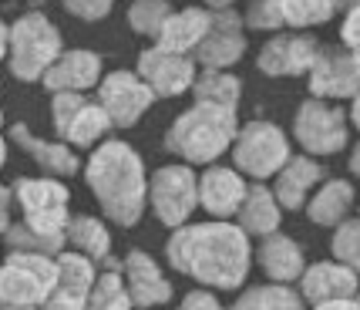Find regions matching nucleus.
I'll return each mask as SVG.
<instances>
[{"label": "nucleus", "mask_w": 360, "mask_h": 310, "mask_svg": "<svg viewBox=\"0 0 360 310\" xmlns=\"http://www.w3.org/2000/svg\"><path fill=\"white\" fill-rule=\"evenodd\" d=\"M347 169H350V172H354V175L360 179V142L354 145V149H350V159H347Z\"/></svg>", "instance_id": "nucleus-42"}, {"label": "nucleus", "mask_w": 360, "mask_h": 310, "mask_svg": "<svg viewBox=\"0 0 360 310\" xmlns=\"http://www.w3.org/2000/svg\"><path fill=\"white\" fill-rule=\"evenodd\" d=\"M320 44L316 37H303V34H280V37H269L263 51H259V71L269 78H300L310 75Z\"/></svg>", "instance_id": "nucleus-17"}, {"label": "nucleus", "mask_w": 360, "mask_h": 310, "mask_svg": "<svg viewBox=\"0 0 360 310\" xmlns=\"http://www.w3.org/2000/svg\"><path fill=\"white\" fill-rule=\"evenodd\" d=\"M212 11H219V7H233V0H205Z\"/></svg>", "instance_id": "nucleus-45"}, {"label": "nucleus", "mask_w": 360, "mask_h": 310, "mask_svg": "<svg viewBox=\"0 0 360 310\" xmlns=\"http://www.w3.org/2000/svg\"><path fill=\"white\" fill-rule=\"evenodd\" d=\"M229 310H303V297L293 283H259L243 290Z\"/></svg>", "instance_id": "nucleus-29"}, {"label": "nucleus", "mask_w": 360, "mask_h": 310, "mask_svg": "<svg viewBox=\"0 0 360 310\" xmlns=\"http://www.w3.org/2000/svg\"><path fill=\"white\" fill-rule=\"evenodd\" d=\"M61 31L41 11H27L11 24L7 68L17 81H41L44 71L61 58Z\"/></svg>", "instance_id": "nucleus-5"}, {"label": "nucleus", "mask_w": 360, "mask_h": 310, "mask_svg": "<svg viewBox=\"0 0 360 310\" xmlns=\"http://www.w3.org/2000/svg\"><path fill=\"white\" fill-rule=\"evenodd\" d=\"M192 98L195 101L226 105V108H239L243 81L229 68H202V75H195V85H192Z\"/></svg>", "instance_id": "nucleus-28"}, {"label": "nucleus", "mask_w": 360, "mask_h": 310, "mask_svg": "<svg viewBox=\"0 0 360 310\" xmlns=\"http://www.w3.org/2000/svg\"><path fill=\"white\" fill-rule=\"evenodd\" d=\"M347 115H350V125L360 132V92L350 98V111H347Z\"/></svg>", "instance_id": "nucleus-41"}, {"label": "nucleus", "mask_w": 360, "mask_h": 310, "mask_svg": "<svg viewBox=\"0 0 360 310\" xmlns=\"http://www.w3.org/2000/svg\"><path fill=\"white\" fill-rule=\"evenodd\" d=\"M51 122L58 139L75 149H94L101 139H108L115 128L108 111L101 108L98 98H88V92H54L51 94Z\"/></svg>", "instance_id": "nucleus-9"}, {"label": "nucleus", "mask_w": 360, "mask_h": 310, "mask_svg": "<svg viewBox=\"0 0 360 310\" xmlns=\"http://www.w3.org/2000/svg\"><path fill=\"white\" fill-rule=\"evenodd\" d=\"M243 20L250 24L252 31H280L283 27V14L276 7V0H250Z\"/></svg>", "instance_id": "nucleus-35"}, {"label": "nucleus", "mask_w": 360, "mask_h": 310, "mask_svg": "<svg viewBox=\"0 0 360 310\" xmlns=\"http://www.w3.org/2000/svg\"><path fill=\"white\" fill-rule=\"evenodd\" d=\"M340 37H344V47L360 54V0H347V14L344 24H340Z\"/></svg>", "instance_id": "nucleus-36"}, {"label": "nucleus", "mask_w": 360, "mask_h": 310, "mask_svg": "<svg viewBox=\"0 0 360 310\" xmlns=\"http://www.w3.org/2000/svg\"><path fill=\"white\" fill-rule=\"evenodd\" d=\"M236 132H239L236 108L212 105V101H195L192 108H186L169 125L165 149L188 166H212L219 155L233 149Z\"/></svg>", "instance_id": "nucleus-3"}, {"label": "nucleus", "mask_w": 360, "mask_h": 310, "mask_svg": "<svg viewBox=\"0 0 360 310\" xmlns=\"http://www.w3.org/2000/svg\"><path fill=\"white\" fill-rule=\"evenodd\" d=\"M354 186L347 182V179H327V182H320V186L310 192V199H307V216L314 226H340L347 219V213L354 209Z\"/></svg>", "instance_id": "nucleus-25"}, {"label": "nucleus", "mask_w": 360, "mask_h": 310, "mask_svg": "<svg viewBox=\"0 0 360 310\" xmlns=\"http://www.w3.org/2000/svg\"><path fill=\"white\" fill-rule=\"evenodd\" d=\"M4 162H7V139H4V132H0V169H4Z\"/></svg>", "instance_id": "nucleus-44"}, {"label": "nucleus", "mask_w": 360, "mask_h": 310, "mask_svg": "<svg viewBox=\"0 0 360 310\" xmlns=\"http://www.w3.org/2000/svg\"><path fill=\"white\" fill-rule=\"evenodd\" d=\"M139 78L155 92V98H179V94L192 92L195 85V58L192 54H179L169 47H148L139 54Z\"/></svg>", "instance_id": "nucleus-12"}, {"label": "nucleus", "mask_w": 360, "mask_h": 310, "mask_svg": "<svg viewBox=\"0 0 360 310\" xmlns=\"http://www.w3.org/2000/svg\"><path fill=\"white\" fill-rule=\"evenodd\" d=\"M84 182L115 226H139L148 206V172L141 155L122 139H101L84 162Z\"/></svg>", "instance_id": "nucleus-2"}, {"label": "nucleus", "mask_w": 360, "mask_h": 310, "mask_svg": "<svg viewBox=\"0 0 360 310\" xmlns=\"http://www.w3.org/2000/svg\"><path fill=\"white\" fill-rule=\"evenodd\" d=\"M252 256L273 283H297L303 277V270H307L300 243L280 230L269 232V236H259V247L252 249Z\"/></svg>", "instance_id": "nucleus-23"}, {"label": "nucleus", "mask_w": 360, "mask_h": 310, "mask_svg": "<svg viewBox=\"0 0 360 310\" xmlns=\"http://www.w3.org/2000/svg\"><path fill=\"white\" fill-rule=\"evenodd\" d=\"M169 14H172V7L165 0H135L128 7V24L139 34H145V37H158V31L169 20Z\"/></svg>", "instance_id": "nucleus-33"}, {"label": "nucleus", "mask_w": 360, "mask_h": 310, "mask_svg": "<svg viewBox=\"0 0 360 310\" xmlns=\"http://www.w3.org/2000/svg\"><path fill=\"white\" fill-rule=\"evenodd\" d=\"M11 213H14V189L0 182V236L7 232V226H11V223H14V219H11Z\"/></svg>", "instance_id": "nucleus-39"}, {"label": "nucleus", "mask_w": 360, "mask_h": 310, "mask_svg": "<svg viewBox=\"0 0 360 310\" xmlns=\"http://www.w3.org/2000/svg\"><path fill=\"white\" fill-rule=\"evenodd\" d=\"M0 128H4V108H0Z\"/></svg>", "instance_id": "nucleus-46"}, {"label": "nucleus", "mask_w": 360, "mask_h": 310, "mask_svg": "<svg viewBox=\"0 0 360 310\" xmlns=\"http://www.w3.org/2000/svg\"><path fill=\"white\" fill-rule=\"evenodd\" d=\"M111 4L115 0H64V11L81 20H101L111 14Z\"/></svg>", "instance_id": "nucleus-37"}, {"label": "nucleus", "mask_w": 360, "mask_h": 310, "mask_svg": "<svg viewBox=\"0 0 360 310\" xmlns=\"http://www.w3.org/2000/svg\"><path fill=\"white\" fill-rule=\"evenodd\" d=\"M54 260H58V277H54V287L41 310H84L94 280H98V264L78 249H71V253L61 249Z\"/></svg>", "instance_id": "nucleus-14"}, {"label": "nucleus", "mask_w": 360, "mask_h": 310, "mask_svg": "<svg viewBox=\"0 0 360 310\" xmlns=\"http://www.w3.org/2000/svg\"><path fill=\"white\" fill-rule=\"evenodd\" d=\"M293 139L307 155H337L350 145V115L327 98H307L293 118Z\"/></svg>", "instance_id": "nucleus-8"}, {"label": "nucleus", "mask_w": 360, "mask_h": 310, "mask_svg": "<svg viewBox=\"0 0 360 310\" xmlns=\"http://www.w3.org/2000/svg\"><path fill=\"white\" fill-rule=\"evenodd\" d=\"M357 304H360V294H357Z\"/></svg>", "instance_id": "nucleus-47"}, {"label": "nucleus", "mask_w": 360, "mask_h": 310, "mask_svg": "<svg viewBox=\"0 0 360 310\" xmlns=\"http://www.w3.org/2000/svg\"><path fill=\"white\" fill-rule=\"evenodd\" d=\"M4 240H7V249H27V253H47V256H58V253L68 247V240L41 236V232H34L31 226H24V223H11L7 232H4Z\"/></svg>", "instance_id": "nucleus-32"}, {"label": "nucleus", "mask_w": 360, "mask_h": 310, "mask_svg": "<svg viewBox=\"0 0 360 310\" xmlns=\"http://www.w3.org/2000/svg\"><path fill=\"white\" fill-rule=\"evenodd\" d=\"M209 24H212V11H202V7L172 11L169 20L162 24L155 44L169 47V51H179V54H192L195 47L202 44L205 34H209Z\"/></svg>", "instance_id": "nucleus-24"}, {"label": "nucleus", "mask_w": 360, "mask_h": 310, "mask_svg": "<svg viewBox=\"0 0 360 310\" xmlns=\"http://www.w3.org/2000/svg\"><path fill=\"white\" fill-rule=\"evenodd\" d=\"M58 277V260L47 253L7 249L0 260V310H41Z\"/></svg>", "instance_id": "nucleus-4"}, {"label": "nucleus", "mask_w": 360, "mask_h": 310, "mask_svg": "<svg viewBox=\"0 0 360 310\" xmlns=\"http://www.w3.org/2000/svg\"><path fill=\"white\" fill-rule=\"evenodd\" d=\"M84 310H135L131 297H128L125 280H122V270H111L108 266L105 273H98Z\"/></svg>", "instance_id": "nucleus-30"}, {"label": "nucleus", "mask_w": 360, "mask_h": 310, "mask_svg": "<svg viewBox=\"0 0 360 310\" xmlns=\"http://www.w3.org/2000/svg\"><path fill=\"white\" fill-rule=\"evenodd\" d=\"M233 166L243 175H250L256 182H266L276 172L286 166L290 159V139L276 122H266V118H252V122L239 125L233 139Z\"/></svg>", "instance_id": "nucleus-7"}, {"label": "nucleus", "mask_w": 360, "mask_h": 310, "mask_svg": "<svg viewBox=\"0 0 360 310\" xmlns=\"http://www.w3.org/2000/svg\"><path fill=\"white\" fill-rule=\"evenodd\" d=\"M148 209L162 226H182L199 209V175L188 162L162 166L148 175Z\"/></svg>", "instance_id": "nucleus-10"}, {"label": "nucleus", "mask_w": 360, "mask_h": 310, "mask_svg": "<svg viewBox=\"0 0 360 310\" xmlns=\"http://www.w3.org/2000/svg\"><path fill=\"white\" fill-rule=\"evenodd\" d=\"M323 166L316 162V155H290L286 166L273 175V196L280 199L283 213L286 209H303L310 192L323 182Z\"/></svg>", "instance_id": "nucleus-21"}, {"label": "nucleus", "mask_w": 360, "mask_h": 310, "mask_svg": "<svg viewBox=\"0 0 360 310\" xmlns=\"http://www.w3.org/2000/svg\"><path fill=\"white\" fill-rule=\"evenodd\" d=\"M7 44H11V27L0 20V58H7Z\"/></svg>", "instance_id": "nucleus-43"}, {"label": "nucleus", "mask_w": 360, "mask_h": 310, "mask_svg": "<svg viewBox=\"0 0 360 310\" xmlns=\"http://www.w3.org/2000/svg\"><path fill=\"white\" fill-rule=\"evenodd\" d=\"M283 14V24L290 27H316L333 17V11L340 7V0H276Z\"/></svg>", "instance_id": "nucleus-31"}, {"label": "nucleus", "mask_w": 360, "mask_h": 310, "mask_svg": "<svg viewBox=\"0 0 360 310\" xmlns=\"http://www.w3.org/2000/svg\"><path fill=\"white\" fill-rule=\"evenodd\" d=\"M236 223L250 232V236H269V232L280 230L283 206L266 182H252V186L246 189V199H243L239 213H236Z\"/></svg>", "instance_id": "nucleus-26"}, {"label": "nucleus", "mask_w": 360, "mask_h": 310, "mask_svg": "<svg viewBox=\"0 0 360 310\" xmlns=\"http://www.w3.org/2000/svg\"><path fill=\"white\" fill-rule=\"evenodd\" d=\"M101 81V58L94 51H61V58L51 64L41 78L47 92H91Z\"/></svg>", "instance_id": "nucleus-22"}, {"label": "nucleus", "mask_w": 360, "mask_h": 310, "mask_svg": "<svg viewBox=\"0 0 360 310\" xmlns=\"http://www.w3.org/2000/svg\"><path fill=\"white\" fill-rule=\"evenodd\" d=\"M165 260L199 287L239 290L252 270V236L229 219L182 223L165 243Z\"/></svg>", "instance_id": "nucleus-1"}, {"label": "nucleus", "mask_w": 360, "mask_h": 310, "mask_svg": "<svg viewBox=\"0 0 360 310\" xmlns=\"http://www.w3.org/2000/svg\"><path fill=\"white\" fill-rule=\"evenodd\" d=\"M310 310H360L357 297H347V300H323V304H310Z\"/></svg>", "instance_id": "nucleus-40"}, {"label": "nucleus", "mask_w": 360, "mask_h": 310, "mask_svg": "<svg viewBox=\"0 0 360 310\" xmlns=\"http://www.w3.org/2000/svg\"><path fill=\"white\" fill-rule=\"evenodd\" d=\"M243 54H246L243 17L236 14V11H229V7L212 11L209 34L202 37V44L192 51L195 64H202V68H229V64H236Z\"/></svg>", "instance_id": "nucleus-15"}, {"label": "nucleus", "mask_w": 360, "mask_h": 310, "mask_svg": "<svg viewBox=\"0 0 360 310\" xmlns=\"http://www.w3.org/2000/svg\"><path fill=\"white\" fill-rule=\"evenodd\" d=\"M11 139L14 145H20V152L31 155L34 166L47 175H58V179H71L81 172V155L75 152V145H68L61 139H41L34 135L27 125H11Z\"/></svg>", "instance_id": "nucleus-20"}, {"label": "nucleus", "mask_w": 360, "mask_h": 310, "mask_svg": "<svg viewBox=\"0 0 360 310\" xmlns=\"http://www.w3.org/2000/svg\"><path fill=\"white\" fill-rule=\"evenodd\" d=\"M360 92V54L347 47H320L310 68V94L327 101H344Z\"/></svg>", "instance_id": "nucleus-13"}, {"label": "nucleus", "mask_w": 360, "mask_h": 310, "mask_svg": "<svg viewBox=\"0 0 360 310\" xmlns=\"http://www.w3.org/2000/svg\"><path fill=\"white\" fill-rule=\"evenodd\" d=\"M14 206L20 209V223L41 236L68 240V219H71V192L58 175H24L14 186Z\"/></svg>", "instance_id": "nucleus-6"}, {"label": "nucleus", "mask_w": 360, "mask_h": 310, "mask_svg": "<svg viewBox=\"0 0 360 310\" xmlns=\"http://www.w3.org/2000/svg\"><path fill=\"white\" fill-rule=\"evenodd\" d=\"M330 253L347 264L350 270L360 273V216L357 219H344L340 226H333V236H330Z\"/></svg>", "instance_id": "nucleus-34"}, {"label": "nucleus", "mask_w": 360, "mask_h": 310, "mask_svg": "<svg viewBox=\"0 0 360 310\" xmlns=\"http://www.w3.org/2000/svg\"><path fill=\"white\" fill-rule=\"evenodd\" d=\"M122 280H125L135 310L165 307L172 300V280H165L162 266L145 249H128V256L122 260Z\"/></svg>", "instance_id": "nucleus-16"}, {"label": "nucleus", "mask_w": 360, "mask_h": 310, "mask_svg": "<svg viewBox=\"0 0 360 310\" xmlns=\"http://www.w3.org/2000/svg\"><path fill=\"white\" fill-rule=\"evenodd\" d=\"M175 310H226V307H222L219 297L212 294L209 287H199V290H188Z\"/></svg>", "instance_id": "nucleus-38"}, {"label": "nucleus", "mask_w": 360, "mask_h": 310, "mask_svg": "<svg viewBox=\"0 0 360 310\" xmlns=\"http://www.w3.org/2000/svg\"><path fill=\"white\" fill-rule=\"evenodd\" d=\"M300 283V297L307 304H323V300H347V297L360 294V273L350 270L347 264H340L337 256L333 260H320L310 264L303 270Z\"/></svg>", "instance_id": "nucleus-18"}, {"label": "nucleus", "mask_w": 360, "mask_h": 310, "mask_svg": "<svg viewBox=\"0 0 360 310\" xmlns=\"http://www.w3.org/2000/svg\"><path fill=\"white\" fill-rule=\"evenodd\" d=\"M246 175L236 169H226V166H209V169L199 175V206L212 219H233L239 213V206L246 199Z\"/></svg>", "instance_id": "nucleus-19"}, {"label": "nucleus", "mask_w": 360, "mask_h": 310, "mask_svg": "<svg viewBox=\"0 0 360 310\" xmlns=\"http://www.w3.org/2000/svg\"><path fill=\"white\" fill-rule=\"evenodd\" d=\"M94 98L108 111L115 128H135L139 118L155 105V92L139 78V71H108L98 81Z\"/></svg>", "instance_id": "nucleus-11"}, {"label": "nucleus", "mask_w": 360, "mask_h": 310, "mask_svg": "<svg viewBox=\"0 0 360 310\" xmlns=\"http://www.w3.org/2000/svg\"><path fill=\"white\" fill-rule=\"evenodd\" d=\"M68 247H75L78 253L91 256L94 264H105L111 270H122V264H115L111 256V230L105 219L98 216H71L68 219Z\"/></svg>", "instance_id": "nucleus-27"}]
</instances>
